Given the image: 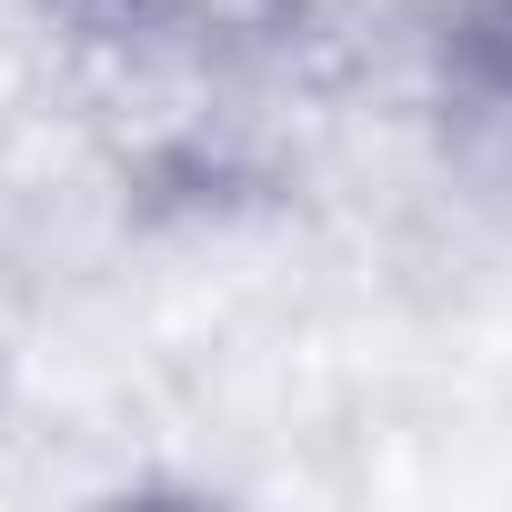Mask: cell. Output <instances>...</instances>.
<instances>
[{
    "instance_id": "obj_2",
    "label": "cell",
    "mask_w": 512,
    "mask_h": 512,
    "mask_svg": "<svg viewBox=\"0 0 512 512\" xmlns=\"http://www.w3.org/2000/svg\"><path fill=\"white\" fill-rule=\"evenodd\" d=\"M382 11L422 71L452 181L512 201V0H382Z\"/></svg>"
},
{
    "instance_id": "obj_1",
    "label": "cell",
    "mask_w": 512,
    "mask_h": 512,
    "mask_svg": "<svg viewBox=\"0 0 512 512\" xmlns=\"http://www.w3.org/2000/svg\"><path fill=\"white\" fill-rule=\"evenodd\" d=\"M71 51H91L111 81H161V91H231L272 71L312 0H51Z\"/></svg>"
}]
</instances>
